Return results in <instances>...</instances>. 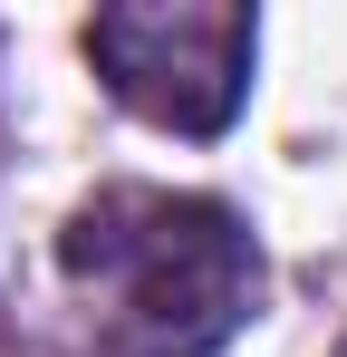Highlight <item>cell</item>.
I'll use <instances>...</instances> for the list:
<instances>
[{"mask_svg":"<svg viewBox=\"0 0 347 357\" xmlns=\"http://www.w3.org/2000/svg\"><path fill=\"white\" fill-rule=\"evenodd\" d=\"M87 59L125 116L164 135H222L251 97L261 20L231 0H116L87 20Z\"/></svg>","mask_w":347,"mask_h":357,"instance_id":"obj_2","label":"cell"},{"mask_svg":"<svg viewBox=\"0 0 347 357\" xmlns=\"http://www.w3.org/2000/svg\"><path fill=\"white\" fill-rule=\"evenodd\" d=\"M49 271L87 357H213L261 319V241L213 193L107 183L58 222Z\"/></svg>","mask_w":347,"mask_h":357,"instance_id":"obj_1","label":"cell"}]
</instances>
